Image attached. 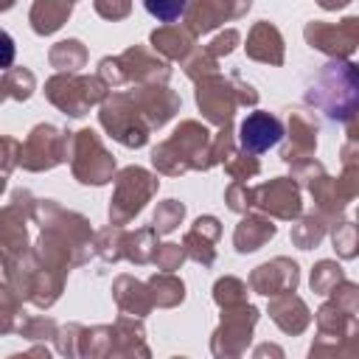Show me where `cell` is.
Segmentation results:
<instances>
[{"label": "cell", "instance_id": "2", "mask_svg": "<svg viewBox=\"0 0 359 359\" xmlns=\"http://www.w3.org/2000/svg\"><path fill=\"white\" fill-rule=\"evenodd\" d=\"M143 6H146V11H149L154 20H160V22H174V20H180V17L185 14L188 0H143Z\"/></svg>", "mask_w": 359, "mask_h": 359}, {"label": "cell", "instance_id": "3", "mask_svg": "<svg viewBox=\"0 0 359 359\" xmlns=\"http://www.w3.org/2000/svg\"><path fill=\"white\" fill-rule=\"evenodd\" d=\"M11 62H14V39L6 31H0V70L11 67Z\"/></svg>", "mask_w": 359, "mask_h": 359}, {"label": "cell", "instance_id": "1", "mask_svg": "<svg viewBox=\"0 0 359 359\" xmlns=\"http://www.w3.org/2000/svg\"><path fill=\"white\" fill-rule=\"evenodd\" d=\"M280 137H283V123L269 112H250L238 129L241 149H247L252 154L269 151Z\"/></svg>", "mask_w": 359, "mask_h": 359}]
</instances>
